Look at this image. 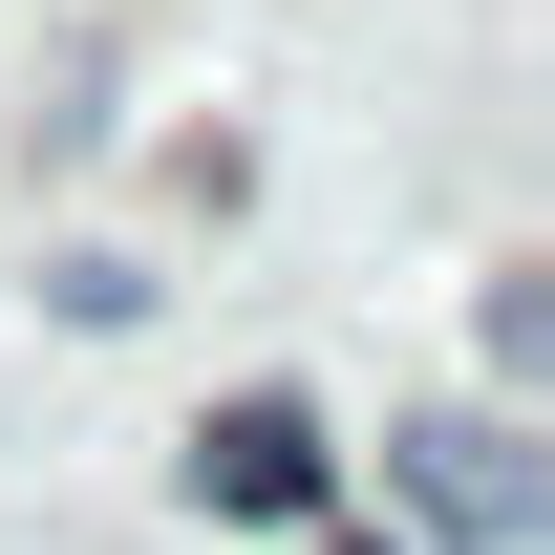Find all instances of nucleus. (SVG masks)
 Returning <instances> with one entry per match:
<instances>
[{
  "mask_svg": "<svg viewBox=\"0 0 555 555\" xmlns=\"http://www.w3.org/2000/svg\"><path fill=\"white\" fill-rule=\"evenodd\" d=\"M406 491H427V534H470V555H513L555 513V470L513 449V427H406Z\"/></svg>",
  "mask_w": 555,
  "mask_h": 555,
  "instance_id": "obj_1",
  "label": "nucleus"
},
{
  "mask_svg": "<svg viewBox=\"0 0 555 555\" xmlns=\"http://www.w3.org/2000/svg\"><path fill=\"white\" fill-rule=\"evenodd\" d=\"M193 491H214V513H321V427L278 406V385L214 406V427H193Z\"/></svg>",
  "mask_w": 555,
  "mask_h": 555,
  "instance_id": "obj_2",
  "label": "nucleus"
}]
</instances>
